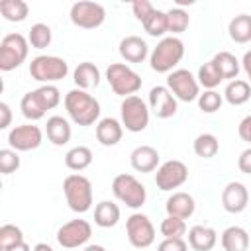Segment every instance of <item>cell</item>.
Returning <instances> with one entry per match:
<instances>
[{"instance_id": "e0dca14e", "label": "cell", "mask_w": 251, "mask_h": 251, "mask_svg": "<svg viewBox=\"0 0 251 251\" xmlns=\"http://www.w3.org/2000/svg\"><path fill=\"white\" fill-rule=\"evenodd\" d=\"M249 204V190L243 182H237V180H231L224 186L222 190V206L226 212L229 214H239L247 208Z\"/></svg>"}, {"instance_id": "d6986e66", "label": "cell", "mask_w": 251, "mask_h": 251, "mask_svg": "<svg viewBox=\"0 0 251 251\" xmlns=\"http://www.w3.org/2000/svg\"><path fill=\"white\" fill-rule=\"evenodd\" d=\"M165 210H167V216L188 220L196 210V202L188 192H173L165 202Z\"/></svg>"}, {"instance_id": "ee69618b", "label": "cell", "mask_w": 251, "mask_h": 251, "mask_svg": "<svg viewBox=\"0 0 251 251\" xmlns=\"http://www.w3.org/2000/svg\"><path fill=\"white\" fill-rule=\"evenodd\" d=\"M237 133L243 141H247L251 145V116H245L241 122H239V127H237Z\"/></svg>"}, {"instance_id": "bcb514c9", "label": "cell", "mask_w": 251, "mask_h": 251, "mask_svg": "<svg viewBox=\"0 0 251 251\" xmlns=\"http://www.w3.org/2000/svg\"><path fill=\"white\" fill-rule=\"evenodd\" d=\"M241 67H243L245 75H247L249 80H251V51H245V55H243V59H241Z\"/></svg>"}, {"instance_id": "2e32d148", "label": "cell", "mask_w": 251, "mask_h": 251, "mask_svg": "<svg viewBox=\"0 0 251 251\" xmlns=\"http://www.w3.org/2000/svg\"><path fill=\"white\" fill-rule=\"evenodd\" d=\"M149 110L159 120L173 118L176 114V110H178L176 98L173 96V92L167 86H153L149 90Z\"/></svg>"}, {"instance_id": "7402d4cb", "label": "cell", "mask_w": 251, "mask_h": 251, "mask_svg": "<svg viewBox=\"0 0 251 251\" xmlns=\"http://www.w3.org/2000/svg\"><path fill=\"white\" fill-rule=\"evenodd\" d=\"M218 241V233L208 226H192L188 229V245L194 251H212Z\"/></svg>"}, {"instance_id": "cb8c5ba5", "label": "cell", "mask_w": 251, "mask_h": 251, "mask_svg": "<svg viewBox=\"0 0 251 251\" xmlns=\"http://www.w3.org/2000/svg\"><path fill=\"white\" fill-rule=\"evenodd\" d=\"M222 247L226 251H247L251 239H249V233L247 229H243L241 226H229L222 231Z\"/></svg>"}, {"instance_id": "ab89813d", "label": "cell", "mask_w": 251, "mask_h": 251, "mask_svg": "<svg viewBox=\"0 0 251 251\" xmlns=\"http://www.w3.org/2000/svg\"><path fill=\"white\" fill-rule=\"evenodd\" d=\"M20 169V155L18 151L6 147V149H0V171L2 175H12Z\"/></svg>"}, {"instance_id": "484cf974", "label": "cell", "mask_w": 251, "mask_h": 251, "mask_svg": "<svg viewBox=\"0 0 251 251\" xmlns=\"http://www.w3.org/2000/svg\"><path fill=\"white\" fill-rule=\"evenodd\" d=\"M120 222V208L112 200H102L94 208V224L98 227H114Z\"/></svg>"}, {"instance_id": "681fc988", "label": "cell", "mask_w": 251, "mask_h": 251, "mask_svg": "<svg viewBox=\"0 0 251 251\" xmlns=\"http://www.w3.org/2000/svg\"><path fill=\"white\" fill-rule=\"evenodd\" d=\"M82 251H106L102 245H96V243H92V245H86Z\"/></svg>"}, {"instance_id": "7a4b0ae2", "label": "cell", "mask_w": 251, "mask_h": 251, "mask_svg": "<svg viewBox=\"0 0 251 251\" xmlns=\"http://www.w3.org/2000/svg\"><path fill=\"white\" fill-rule=\"evenodd\" d=\"M65 110L69 118L82 127L92 126L100 118V102L80 88H73L65 94Z\"/></svg>"}, {"instance_id": "44dd1931", "label": "cell", "mask_w": 251, "mask_h": 251, "mask_svg": "<svg viewBox=\"0 0 251 251\" xmlns=\"http://www.w3.org/2000/svg\"><path fill=\"white\" fill-rule=\"evenodd\" d=\"M124 135V126L122 122H118L116 118H102L96 124V139L104 145V147H114L122 141Z\"/></svg>"}, {"instance_id": "4fadbf2b", "label": "cell", "mask_w": 251, "mask_h": 251, "mask_svg": "<svg viewBox=\"0 0 251 251\" xmlns=\"http://www.w3.org/2000/svg\"><path fill=\"white\" fill-rule=\"evenodd\" d=\"M186 178H188V167L178 159L165 161L163 165L157 167V173H155V184L159 190H165V192L182 186Z\"/></svg>"}, {"instance_id": "f546056e", "label": "cell", "mask_w": 251, "mask_h": 251, "mask_svg": "<svg viewBox=\"0 0 251 251\" xmlns=\"http://www.w3.org/2000/svg\"><path fill=\"white\" fill-rule=\"evenodd\" d=\"M92 163V151L86 145H76L67 151L65 155V165L71 171H84Z\"/></svg>"}, {"instance_id": "7dc6e473", "label": "cell", "mask_w": 251, "mask_h": 251, "mask_svg": "<svg viewBox=\"0 0 251 251\" xmlns=\"http://www.w3.org/2000/svg\"><path fill=\"white\" fill-rule=\"evenodd\" d=\"M8 251H33L25 241H22V243H18V245H14V247H10Z\"/></svg>"}, {"instance_id": "b9f144b4", "label": "cell", "mask_w": 251, "mask_h": 251, "mask_svg": "<svg viewBox=\"0 0 251 251\" xmlns=\"http://www.w3.org/2000/svg\"><path fill=\"white\" fill-rule=\"evenodd\" d=\"M157 251H188V243L184 239H163L157 245Z\"/></svg>"}, {"instance_id": "60d3db41", "label": "cell", "mask_w": 251, "mask_h": 251, "mask_svg": "<svg viewBox=\"0 0 251 251\" xmlns=\"http://www.w3.org/2000/svg\"><path fill=\"white\" fill-rule=\"evenodd\" d=\"M131 12H133V16H135V20H139L141 24L155 12V6L149 2V0H135L133 4H131Z\"/></svg>"}, {"instance_id": "f6af8a7d", "label": "cell", "mask_w": 251, "mask_h": 251, "mask_svg": "<svg viewBox=\"0 0 251 251\" xmlns=\"http://www.w3.org/2000/svg\"><path fill=\"white\" fill-rule=\"evenodd\" d=\"M12 122V110L6 102H0V129H6Z\"/></svg>"}, {"instance_id": "ffe728a7", "label": "cell", "mask_w": 251, "mask_h": 251, "mask_svg": "<svg viewBox=\"0 0 251 251\" xmlns=\"http://www.w3.org/2000/svg\"><path fill=\"white\" fill-rule=\"evenodd\" d=\"M129 163L137 173H151L159 165V151L151 145H137L129 155Z\"/></svg>"}, {"instance_id": "5bb4252c", "label": "cell", "mask_w": 251, "mask_h": 251, "mask_svg": "<svg viewBox=\"0 0 251 251\" xmlns=\"http://www.w3.org/2000/svg\"><path fill=\"white\" fill-rule=\"evenodd\" d=\"M92 235V226L86 220H71L57 229V243L63 249H75L84 245Z\"/></svg>"}, {"instance_id": "9c48e42d", "label": "cell", "mask_w": 251, "mask_h": 251, "mask_svg": "<svg viewBox=\"0 0 251 251\" xmlns=\"http://www.w3.org/2000/svg\"><path fill=\"white\" fill-rule=\"evenodd\" d=\"M149 106L139 96H127L120 104L122 126L131 133H139L149 126Z\"/></svg>"}, {"instance_id": "d590c367", "label": "cell", "mask_w": 251, "mask_h": 251, "mask_svg": "<svg viewBox=\"0 0 251 251\" xmlns=\"http://www.w3.org/2000/svg\"><path fill=\"white\" fill-rule=\"evenodd\" d=\"M188 24H190V16H188L186 10L175 6V8H171V10L167 12V25H169V31H171L173 35L182 33V31L188 27Z\"/></svg>"}, {"instance_id": "d6a6232c", "label": "cell", "mask_w": 251, "mask_h": 251, "mask_svg": "<svg viewBox=\"0 0 251 251\" xmlns=\"http://www.w3.org/2000/svg\"><path fill=\"white\" fill-rule=\"evenodd\" d=\"M196 80H198V84L200 86H204L206 90H214L224 78H222V75H220V71L216 69V65H214V61L210 59L208 63H204V65H200V69H198V75H196Z\"/></svg>"}, {"instance_id": "52a82bcc", "label": "cell", "mask_w": 251, "mask_h": 251, "mask_svg": "<svg viewBox=\"0 0 251 251\" xmlns=\"http://www.w3.org/2000/svg\"><path fill=\"white\" fill-rule=\"evenodd\" d=\"M29 51V41L22 33H8L0 41V71L8 73L18 69L25 59Z\"/></svg>"}, {"instance_id": "8992f818", "label": "cell", "mask_w": 251, "mask_h": 251, "mask_svg": "<svg viewBox=\"0 0 251 251\" xmlns=\"http://www.w3.org/2000/svg\"><path fill=\"white\" fill-rule=\"evenodd\" d=\"M112 192L114 196L126 204L127 208L131 210H137L145 204L147 200V190L145 186L129 173H122V175H116L114 180H112Z\"/></svg>"}, {"instance_id": "603a6c76", "label": "cell", "mask_w": 251, "mask_h": 251, "mask_svg": "<svg viewBox=\"0 0 251 251\" xmlns=\"http://www.w3.org/2000/svg\"><path fill=\"white\" fill-rule=\"evenodd\" d=\"M45 133H47V139L61 147V145H67L71 141V124L63 118V116H51L47 118V124H45Z\"/></svg>"}, {"instance_id": "30bf717a", "label": "cell", "mask_w": 251, "mask_h": 251, "mask_svg": "<svg viewBox=\"0 0 251 251\" xmlns=\"http://www.w3.org/2000/svg\"><path fill=\"white\" fill-rule=\"evenodd\" d=\"M167 88L180 102H192L200 96V84L196 76L186 69H175L167 76Z\"/></svg>"}, {"instance_id": "6da1fadb", "label": "cell", "mask_w": 251, "mask_h": 251, "mask_svg": "<svg viewBox=\"0 0 251 251\" xmlns=\"http://www.w3.org/2000/svg\"><path fill=\"white\" fill-rule=\"evenodd\" d=\"M61 102V92L55 84H43L31 92H25L20 100V110L24 118L35 122L41 120L49 110L57 108Z\"/></svg>"}, {"instance_id": "5b68a950", "label": "cell", "mask_w": 251, "mask_h": 251, "mask_svg": "<svg viewBox=\"0 0 251 251\" xmlns=\"http://www.w3.org/2000/svg\"><path fill=\"white\" fill-rule=\"evenodd\" d=\"M29 75L37 82L51 84L69 75V63L57 55H37L29 63Z\"/></svg>"}, {"instance_id": "f35d334b", "label": "cell", "mask_w": 251, "mask_h": 251, "mask_svg": "<svg viewBox=\"0 0 251 251\" xmlns=\"http://www.w3.org/2000/svg\"><path fill=\"white\" fill-rule=\"evenodd\" d=\"M222 102H224V98H222V94L216 92V90H204V92L198 96V108H200L202 112H206V114L218 112V110L222 108Z\"/></svg>"}, {"instance_id": "c3c4849f", "label": "cell", "mask_w": 251, "mask_h": 251, "mask_svg": "<svg viewBox=\"0 0 251 251\" xmlns=\"http://www.w3.org/2000/svg\"><path fill=\"white\" fill-rule=\"evenodd\" d=\"M33 251H55L49 243H35L33 245Z\"/></svg>"}, {"instance_id": "277c9868", "label": "cell", "mask_w": 251, "mask_h": 251, "mask_svg": "<svg viewBox=\"0 0 251 251\" xmlns=\"http://www.w3.org/2000/svg\"><path fill=\"white\" fill-rule=\"evenodd\" d=\"M63 192H65L67 204L73 212L84 214L92 208V182L86 176H82L78 173L69 175L63 180Z\"/></svg>"}, {"instance_id": "4dcf8cb0", "label": "cell", "mask_w": 251, "mask_h": 251, "mask_svg": "<svg viewBox=\"0 0 251 251\" xmlns=\"http://www.w3.org/2000/svg\"><path fill=\"white\" fill-rule=\"evenodd\" d=\"M0 14L6 22H24L29 14V6L24 0H2L0 2Z\"/></svg>"}, {"instance_id": "3957f363", "label": "cell", "mask_w": 251, "mask_h": 251, "mask_svg": "<svg viewBox=\"0 0 251 251\" xmlns=\"http://www.w3.org/2000/svg\"><path fill=\"white\" fill-rule=\"evenodd\" d=\"M184 57V43L176 35L163 37L149 55V65L155 73H173Z\"/></svg>"}, {"instance_id": "ba28073f", "label": "cell", "mask_w": 251, "mask_h": 251, "mask_svg": "<svg viewBox=\"0 0 251 251\" xmlns=\"http://www.w3.org/2000/svg\"><path fill=\"white\" fill-rule=\"evenodd\" d=\"M106 80L114 94L124 98L133 96L141 88V76L124 63H110V67L106 69Z\"/></svg>"}, {"instance_id": "836d02e7", "label": "cell", "mask_w": 251, "mask_h": 251, "mask_svg": "<svg viewBox=\"0 0 251 251\" xmlns=\"http://www.w3.org/2000/svg\"><path fill=\"white\" fill-rule=\"evenodd\" d=\"M51 39H53V31H51V27L47 24H41L39 22V24H33L29 27L27 41H29V45L33 49H45V47H49Z\"/></svg>"}, {"instance_id": "7bdbcfd3", "label": "cell", "mask_w": 251, "mask_h": 251, "mask_svg": "<svg viewBox=\"0 0 251 251\" xmlns=\"http://www.w3.org/2000/svg\"><path fill=\"white\" fill-rule=\"evenodd\" d=\"M237 167H239V171L243 175H251V147L241 151V155L237 159Z\"/></svg>"}, {"instance_id": "f1b7e54d", "label": "cell", "mask_w": 251, "mask_h": 251, "mask_svg": "<svg viewBox=\"0 0 251 251\" xmlns=\"http://www.w3.org/2000/svg\"><path fill=\"white\" fill-rule=\"evenodd\" d=\"M224 98L231 106H241L251 98V84L247 80H241V78L229 80L226 90H224Z\"/></svg>"}, {"instance_id": "9a60e30c", "label": "cell", "mask_w": 251, "mask_h": 251, "mask_svg": "<svg viewBox=\"0 0 251 251\" xmlns=\"http://www.w3.org/2000/svg\"><path fill=\"white\" fill-rule=\"evenodd\" d=\"M43 141V133L39 126L33 124H22L8 131V145L14 151H31L37 149Z\"/></svg>"}, {"instance_id": "7c38bea8", "label": "cell", "mask_w": 251, "mask_h": 251, "mask_svg": "<svg viewBox=\"0 0 251 251\" xmlns=\"http://www.w3.org/2000/svg\"><path fill=\"white\" fill-rule=\"evenodd\" d=\"M126 233L135 249H145L155 241V227L151 220L141 212H135L126 220Z\"/></svg>"}, {"instance_id": "8fae6325", "label": "cell", "mask_w": 251, "mask_h": 251, "mask_svg": "<svg viewBox=\"0 0 251 251\" xmlns=\"http://www.w3.org/2000/svg\"><path fill=\"white\" fill-rule=\"evenodd\" d=\"M69 18L71 22L76 25V27H82V29H94V27H100L106 20V10L102 4L98 2H90V0H82V2H75L71 6V12H69Z\"/></svg>"}, {"instance_id": "83f0119b", "label": "cell", "mask_w": 251, "mask_h": 251, "mask_svg": "<svg viewBox=\"0 0 251 251\" xmlns=\"http://www.w3.org/2000/svg\"><path fill=\"white\" fill-rule=\"evenodd\" d=\"M227 33H229L231 41H235V43L251 41V16L239 14L235 18H231L227 24Z\"/></svg>"}, {"instance_id": "d4e9b609", "label": "cell", "mask_w": 251, "mask_h": 251, "mask_svg": "<svg viewBox=\"0 0 251 251\" xmlns=\"http://www.w3.org/2000/svg\"><path fill=\"white\" fill-rule=\"evenodd\" d=\"M73 80H75L76 88H80V90L96 88L100 84V69L90 61L78 63V67L73 73Z\"/></svg>"}, {"instance_id": "ac0fdd59", "label": "cell", "mask_w": 251, "mask_h": 251, "mask_svg": "<svg viewBox=\"0 0 251 251\" xmlns=\"http://www.w3.org/2000/svg\"><path fill=\"white\" fill-rule=\"evenodd\" d=\"M118 51H120L122 59L127 61V63H143L151 55L149 53V45L139 35H126L120 41Z\"/></svg>"}, {"instance_id": "1f68e13d", "label": "cell", "mask_w": 251, "mask_h": 251, "mask_svg": "<svg viewBox=\"0 0 251 251\" xmlns=\"http://www.w3.org/2000/svg\"><path fill=\"white\" fill-rule=\"evenodd\" d=\"M192 147H194V153H196L198 157H202V159H212V157H216V153L220 151V141H218V137H216L214 133H200V135L194 139Z\"/></svg>"}, {"instance_id": "e575fe53", "label": "cell", "mask_w": 251, "mask_h": 251, "mask_svg": "<svg viewBox=\"0 0 251 251\" xmlns=\"http://www.w3.org/2000/svg\"><path fill=\"white\" fill-rule=\"evenodd\" d=\"M143 27H145V31H147L151 37H163V35L169 31V25H167V12L155 10V12L143 22Z\"/></svg>"}, {"instance_id": "8d00e7d4", "label": "cell", "mask_w": 251, "mask_h": 251, "mask_svg": "<svg viewBox=\"0 0 251 251\" xmlns=\"http://www.w3.org/2000/svg\"><path fill=\"white\" fill-rule=\"evenodd\" d=\"M186 233V224L180 218L175 216H167L161 222V235L167 239H182V235Z\"/></svg>"}, {"instance_id": "74e56055", "label": "cell", "mask_w": 251, "mask_h": 251, "mask_svg": "<svg viewBox=\"0 0 251 251\" xmlns=\"http://www.w3.org/2000/svg\"><path fill=\"white\" fill-rule=\"evenodd\" d=\"M22 241H24V233H22V229L18 226L4 224L0 227V249L2 251H8L10 247H14V245H18Z\"/></svg>"}, {"instance_id": "4316f807", "label": "cell", "mask_w": 251, "mask_h": 251, "mask_svg": "<svg viewBox=\"0 0 251 251\" xmlns=\"http://www.w3.org/2000/svg\"><path fill=\"white\" fill-rule=\"evenodd\" d=\"M212 61H214V65H216V69L220 71V75H222L224 80H227V78L235 80V78H237L241 67H239V61H237V57H235L233 53H229V51H220V53H216V55L212 57Z\"/></svg>"}]
</instances>
